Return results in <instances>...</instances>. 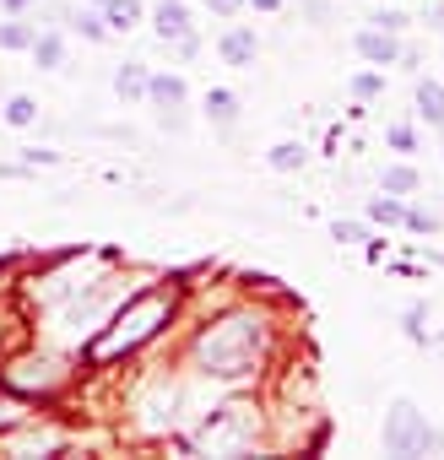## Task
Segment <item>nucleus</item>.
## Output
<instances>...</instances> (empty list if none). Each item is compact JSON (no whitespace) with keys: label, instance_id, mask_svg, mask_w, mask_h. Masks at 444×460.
<instances>
[{"label":"nucleus","instance_id":"nucleus-1","mask_svg":"<svg viewBox=\"0 0 444 460\" xmlns=\"http://www.w3.org/2000/svg\"><path fill=\"white\" fill-rule=\"evenodd\" d=\"M168 309H173V293H168V288L136 293V298L114 314V325L93 341V358H120V352H136L141 341H152V336H157V325L168 320Z\"/></svg>","mask_w":444,"mask_h":460},{"label":"nucleus","instance_id":"nucleus-2","mask_svg":"<svg viewBox=\"0 0 444 460\" xmlns=\"http://www.w3.org/2000/svg\"><path fill=\"white\" fill-rule=\"evenodd\" d=\"M255 352H261V331L250 320H228V325H211L195 347L200 368L206 374H222V379H234L244 368H255Z\"/></svg>","mask_w":444,"mask_h":460},{"label":"nucleus","instance_id":"nucleus-3","mask_svg":"<svg viewBox=\"0 0 444 460\" xmlns=\"http://www.w3.org/2000/svg\"><path fill=\"white\" fill-rule=\"evenodd\" d=\"M379 444H385V455H444V433H439V428H433L412 401H406V395H395V401H390Z\"/></svg>","mask_w":444,"mask_h":460},{"label":"nucleus","instance_id":"nucleus-4","mask_svg":"<svg viewBox=\"0 0 444 460\" xmlns=\"http://www.w3.org/2000/svg\"><path fill=\"white\" fill-rule=\"evenodd\" d=\"M184 103H190V87H184V76H173V71H152V82H147V109L157 114V125L163 130H184L190 119H184Z\"/></svg>","mask_w":444,"mask_h":460},{"label":"nucleus","instance_id":"nucleus-5","mask_svg":"<svg viewBox=\"0 0 444 460\" xmlns=\"http://www.w3.org/2000/svg\"><path fill=\"white\" fill-rule=\"evenodd\" d=\"M217 55H222V66L250 71V66H255V55H261V39H255V28H228V33L217 39Z\"/></svg>","mask_w":444,"mask_h":460},{"label":"nucleus","instance_id":"nucleus-6","mask_svg":"<svg viewBox=\"0 0 444 460\" xmlns=\"http://www.w3.org/2000/svg\"><path fill=\"white\" fill-rule=\"evenodd\" d=\"M352 49H358V60H369V66H395V60H401V44H395V33H385V28H363V33L352 39Z\"/></svg>","mask_w":444,"mask_h":460},{"label":"nucleus","instance_id":"nucleus-7","mask_svg":"<svg viewBox=\"0 0 444 460\" xmlns=\"http://www.w3.org/2000/svg\"><path fill=\"white\" fill-rule=\"evenodd\" d=\"M152 33L163 44H173L179 33H190V6H184V0H157V6H152Z\"/></svg>","mask_w":444,"mask_h":460},{"label":"nucleus","instance_id":"nucleus-8","mask_svg":"<svg viewBox=\"0 0 444 460\" xmlns=\"http://www.w3.org/2000/svg\"><path fill=\"white\" fill-rule=\"evenodd\" d=\"M147 82H152L147 60H125V66H114V93H120L125 103H147Z\"/></svg>","mask_w":444,"mask_h":460},{"label":"nucleus","instance_id":"nucleus-9","mask_svg":"<svg viewBox=\"0 0 444 460\" xmlns=\"http://www.w3.org/2000/svg\"><path fill=\"white\" fill-rule=\"evenodd\" d=\"M239 114H244L239 93H228V87H211V93H206V119H211L217 130H234V125H239Z\"/></svg>","mask_w":444,"mask_h":460},{"label":"nucleus","instance_id":"nucleus-10","mask_svg":"<svg viewBox=\"0 0 444 460\" xmlns=\"http://www.w3.org/2000/svg\"><path fill=\"white\" fill-rule=\"evenodd\" d=\"M98 12H103L109 33H130V28H141V0H98Z\"/></svg>","mask_w":444,"mask_h":460},{"label":"nucleus","instance_id":"nucleus-11","mask_svg":"<svg viewBox=\"0 0 444 460\" xmlns=\"http://www.w3.org/2000/svg\"><path fill=\"white\" fill-rule=\"evenodd\" d=\"M0 119H6L12 130H33V125H39V98H28V93H12L6 103H0Z\"/></svg>","mask_w":444,"mask_h":460},{"label":"nucleus","instance_id":"nucleus-12","mask_svg":"<svg viewBox=\"0 0 444 460\" xmlns=\"http://www.w3.org/2000/svg\"><path fill=\"white\" fill-rule=\"evenodd\" d=\"M363 211H369V222H385V227H401V222H406V200L390 195V190H379Z\"/></svg>","mask_w":444,"mask_h":460},{"label":"nucleus","instance_id":"nucleus-13","mask_svg":"<svg viewBox=\"0 0 444 460\" xmlns=\"http://www.w3.org/2000/svg\"><path fill=\"white\" fill-rule=\"evenodd\" d=\"M417 114L439 130L444 125V82H417Z\"/></svg>","mask_w":444,"mask_h":460},{"label":"nucleus","instance_id":"nucleus-14","mask_svg":"<svg viewBox=\"0 0 444 460\" xmlns=\"http://www.w3.org/2000/svg\"><path fill=\"white\" fill-rule=\"evenodd\" d=\"M33 39H39V22H22V17H6L0 22V49H33Z\"/></svg>","mask_w":444,"mask_h":460},{"label":"nucleus","instance_id":"nucleus-15","mask_svg":"<svg viewBox=\"0 0 444 460\" xmlns=\"http://www.w3.org/2000/svg\"><path fill=\"white\" fill-rule=\"evenodd\" d=\"M33 60H39V71H60L66 66V39L60 33H39L33 39Z\"/></svg>","mask_w":444,"mask_h":460},{"label":"nucleus","instance_id":"nucleus-16","mask_svg":"<svg viewBox=\"0 0 444 460\" xmlns=\"http://www.w3.org/2000/svg\"><path fill=\"white\" fill-rule=\"evenodd\" d=\"M266 163H271L277 173H298V168L309 163V152H304V141H277V146L266 152Z\"/></svg>","mask_w":444,"mask_h":460},{"label":"nucleus","instance_id":"nucleus-17","mask_svg":"<svg viewBox=\"0 0 444 460\" xmlns=\"http://www.w3.org/2000/svg\"><path fill=\"white\" fill-rule=\"evenodd\" d=\"M71 33H82L87 44H109L114 39L109 22H103V12H71Z\"/></svg>","mask_w":444,"mask_h":460},{"label":"nucleus","instance_id":"nucleus-18","mask_svg":"<svg viewBox=\"0 0 444 460\" xmlns=\"http://www.w3.org/2000/svg\"><path fill=\"white\" fill-rule=\"evenodd\" d=\"M422 179H417V168L412 163H390L385 173H379V190H390V195H412Z\"/></svg>","mask_w":444,"mask_h":460},{"label":"nucleus","instance_id":"nucleus-19","mask_svg":"<svg viewBox=\"0 0 444 460\" xmlns=\"http://www.w3.org/2000/svg\"><path fill=\"white\" fill-rule=\"evenodd\" d=\"M347 93L369 103V98H379V93H385V76H379V71H358V76L347 82Z\"/></svg>","mask_w":444,"mask_h":460},{"label":"nucleus","instance_id":"nucleus-20","mask_svg":"<svg viewBox=\"0 0 444 460\" xmlns=\"http://www.w3.org/2000/svg\"><path fill=\"white\" fill-rule=\"evenodd\" d=\"M401 227H412V234H439L444 222H439L433 211H422V206H406V222H401Z\"/></svg>","mask_w":444,"mask_h":460},{"label":"nucleus","instance_id":"nucleus-21","mask_svg":"<svg viewBox=\"0 0 444 460\" xmlns=\"http://www.w3.org/2000/svg\"><path fill=\"white\" fill-rule=\"evenodd\" d=\"M331 239H342V244H369V227H363V222H331Z\"/></svg>","mask_w":444,"mask_h":460},{"label":"nucleus","instance_id":"nucleus-22","mask_svg":"<svg viewBox=\"0 0 444 460\" xmlns=\"http://www.w3.org/2000/svg\"><path fill=\"white\" fill-rule=\"evenodd\" d=\"M369 28H385V33H401V28H406V12H395V6H390V12H374V17H369Z\"/></svg>","mask_w":444,"mask_h":460},{"label":"nucleus","instance_id":"nucleus-23","mask_svg":"<svg viewBox=\"0 0 444 460\" xmlns=\"http://www.w3.org/2000/svg\"><path fill=\"white\" fill-rule=\"evenodd\" d=\"M422 314H428L422 304H412V309L401 314V325H406V336H412V341H428V331H422Z\"/></svg>","mask_w":444,"mask_h":460},{"label":"nucleus","instance_id":"nucleus-24","mask_svg":"<svg viewBox=\"0 0 444 460\" xmlns=\"http://www.w3.org/2000/svg\"><path fill=\"white\" fill-rule=\"evenodd\" d=\"M385 136H390V146H395V152H412V146H417V130H412V125H390Z\"/></svg>","mask_w":444,"mask_h":460},{"label":"nucleus","instance_id":"nucleus-25","mask_svg":"<svg viewBox=\"0 0 444 460\" xmlns=\"http://www.w3.org/2000/svg\"><path fill=\"white\" fill-rule=\"evenodd\" d=\"M206 6H211L217 17H234V12H244V0H206Z\"/></svg>","mask_w":444,"mask_h":460},{"label":"nucleus","instance_id":"nucleus-26","mask_svg":"<svg viewBox=\"0 0 444 460\" xmlns=\"http://www.w3.org/2000/svg\"><path fill=\"white\" fill-rule=\"evenodd\" d=\"M0 6H6V12H12V17H22V12H28V6H39V0H0Z\"/></svg>","mask_w":444,"mask_h":460},{"label":"nucleus","instance_id":"nucleus-27","mask_svg":"<svg viewBox=\"0 0 444 460\" xmlns=\"http://www.w3.org/2000/svg\"><path fill=\"white\" fill-rule=\"evenodd\" d=\"M244 6H255V12H282V0H244Z\"/></svg>","mask_w":444,"mask_h":460},{"label":"nucleus","instance_id":"nucleus-28","mask_svg":"<svg viewBox=\"0 0 444 460\" xmlns=\"http://www.w3.org/2000/svg\"><path fill=\"white\" fill-rule=\"evenodd\" d=\"M12 422H17V411H12L6 401H0V428H12Z\"/></svg>","mask_w":444,"mask_h":460},{"label":"nucleus","instance_id":"nucleus-29","mask_svg":"<svg viewBox=\"0 0 444 460\" xmlns=\"http://www.w3.org/2000/svg\"><path fill=\"white\" fill-rule=\"evenodd\" d=\"M439 136H444V125H439Z\"/></svg>","mask_w":444,"mask_h":460}]
</instances>
